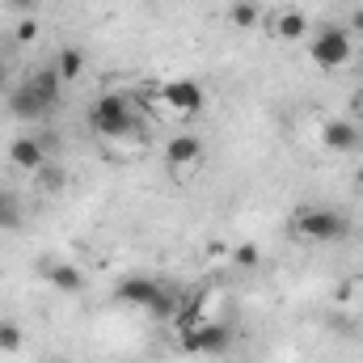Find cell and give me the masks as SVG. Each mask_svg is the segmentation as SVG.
I'll return each instance as SVG.
<instances>
[{
  "instance_id": "obj_10",
  "label": "cell",
  "mask_w": 363,
  "mask_h": 363,
  "mask_svg": "<svg viewBox=\"0 0 363 363\" xmlns=\"http://www.w3.org/2000/svg\"><path fill=\"white\" fill-rule=\"evenodd\" d=\"M43 279H47L55 291H64V296L85 291V271L72 267V262H47V267H43Z\"/></svg>"
},
{
  "instance_id": "obj_5",
  "label": "cell",
  "mask_w": 363,
  "mask_h": 363,
  "mask_svg": "<svg viewBox=\"0 0 363 363\" xmlns=\"http://www.w3.org/2000/svg\"><path fill=\"white\" fill-rule=\"evenodd\" d=\"M114 296H118V304L140 308V313H152V317H165V313H169L165 287H161L157 279H148V274H131V279H123V283L114 287Z\"/></svg>"
},
{
  "instance_id": "obj_1",
  "label": "cell",
  "mask_w": 363,
  "mask_h": 363,
  "mask_svg": "<svg viewBox=\"0 0 363 363\" xmlns=\"http://www.w3.org/2000/svg\"><path fill=\"white\" fill-rule=\"evenodd\" d=\"M60 89H64V81L55 77V68H38V72H30L21 85H13V93H9V110H13V118H21V123L47 118V114L60 106Z\"/></svg>"
},
{
  "instance_id": "obj_14",
  "label": "cell",
  "mask_w": 363,
  "mask_h": 363,
  "mask_svg": "<svg viewBox=\"0 0 363 363\" xmlns=\"http://www.w3.org/2000/svg\"><path fill=\"white\" fill-rule=\"evenodd\" d=\"M228 21H233L237 30H254V26L262 21V9H258L254 0H233V9H228Z\"/></svg>"
},
{
  "instance_id": "obj_7",
  "label": "cell",
  "mask_w": 363,
  "mask_h": 363,
  "mask_svg": "<svg viewBox=\"0 0 363 363\" xmlns=\"http://www.w3.org/2000/svg\"><path fill=\"white\" fill-rule=\"evenodd\" d=\"M161 101L169 106V114H178V118H194V114L203 110L207 93H203L199 81H190V77H174V81L161 85Z\"/></svg>"
},
{
  "instance_id": "obj_24",
  "label": "cell",
  "mask_w": 363,
  "mask_h": 363,
  "mask_svg": "<svg viewBox=\"0 0 363 363\" xmlns=\"http://www.w3.org/2000/svg\"><path fill=\"white\" fill-rule=\"evenodd\" d=\"M355 182H359V190H363V165H359V174H355Z\"/></svg>"
},
{
  "instance_id": "obj_11",
  "label": "cell",
  "mask_w": 363,
  "mask_h": 363,
  "mask_svg": "<svg viewBox=\"0 0 363 363\" xmlns=\"http://www.w3.org/2000/svg\"><path fill=\"white\" fill-rule=\"evenodd\" d=\"M165 161H169L174 169L199 165V161H203V140H199V135H174V140L165 144Z\"/></svg>"
},
{
  "instance_id": "obj_12",
  "label": "cell",
  "mask_w": 363,
  "mask_h": 363,
  "mask_svg": "<svg viewBox=\"0 0 363 363\" xmlns=\"http://www.w3.org/2000/svg\"><path fill=\"white\" fill-rule=\"evenodd\" d=\"M274 38H279V43H304V38H308V17H304L300 9L279 13V17H274Z\"/></svg>"
},
{
  "instance_id": "obj_18",
  "label": "cell",
  "mask_w": 363,
  "mask_h": 363,
  "mask_svg": "<svg viewBox=\"0 0 363 363\" xmlns=\"http://www.w3.org/2000/svg\"><path fill=\"white\" fill-rule=\"evenodd\" d=\"M13 38H17V43H34V38H38V21H30V17H26V21L17 26V34H13Z\"/></svg>"
},
{
  "instance_id": "obj_15",
  "label": "cell",
  "mask_w": 363,
  "mask_h": 363,
  "mask_svg": "<svg viewBox=\"0 0 363 363\" xmlns=\"http://www.w3.org/2000/svg\"><path fill=\"white\" fill-rule=\"evenodd\" d=\"M26 347V334L17 321H0V355H17Z\"/></svg>"
},
{
  "instance_id": "obj_20",
  "label": "cell",
  "mask_w": 363,
  "mask_h": 363,
  "mask_svg": "<svg viewBox=\"0 0 363 363\" xmlns=\"http://www.w3.org/2000/svg\"><path fill=\"white\" fill-rule=\"evenodd\" d=\"M351 114H355V118L363 123V89H355V93H351Z\"/></svg>"
},
{
  "instance_id": "obj_8",
  "label": "cell",
  "mask_w": 363,
  "mask_h": 363,
  "mask_svg": "<svg viewBox=\"0 0 363 363\" xmlns=\"http://www.w3.org/2000/svg\"><path fill=\"white\" fill-rule=\"evenodd\" d=\"M321 148H325V152H338V157L355 152V148H359L355 123H351V118H330V123L321 127Z\"/></svg>"
},
{
  "instance_id": "obj_23",
  "label": "cell",
  "mask_w": 363,
  "mask_h": 363,
  "mask_svg": "<svg viewBox=\"0 0 363 363\" xmlns=\"http://www.w3.org/2000/svg\"><path fill=\"white\" fill-rule=\"evenodd\" d=\"M0 93H9V72H4V64H0Z\"/></svg>"
},
{
  "instance_id": "obj_9",
  "label": "cell",
  "mask_w": 363,
  "mask_h": 363,
  "mask_svg": "<svg viewBox=\"0 0 363 363\" xmlns=\"http://www.w3.org/2000/svg\"><path fill=\"white\" fill-rule=\"evenodd\" d=\"M9 161L17 169H26V174H38V169H47V144L34 140V135H17L9 144Z\"/></svg>"
},
{
  "instance_id": "obj_4",
  "label": "cell",
  "mask_w": 363,
  "mask_h": 363,
  "mask_svg": "<svg viewBox=\"0 0 363 363\" xmlns=\"http://www.w3.org/2000/svg\"><path fill=\"white\" fill-rule=\"evenodd\" d=\"M291 233L304 237V241L330 245V241H342L347 237V216H338L334 207H300L291 216Z\"/></svg>"
},
{
  "instance_id": "obj_6",
  "label": "cell",
  "mask_w": 363,
  "mask_h": 363,
  "mask_svg": "<svg viewBox=\"0 0 363 363\" xmlns=\"http://www.w3.org/2000/svg\"><path fill=\"white\" fill-rule=\"evenodd\" d=\"M182 351L186 355H224L228 347H233V330L220 321H203V325H190V330H182L178 334Z\"/></svg>"
},
{
  "instance_id": "obj_19",
  "label": "cell",
  "mask_w": 363,
  "mask_h": 363,
  "mask_svg": "<svg viewBox=\"0 0 363 363\" xmlns=\"http://www.w3.org/2000/svg\"><path fill=\"white\" fill-rule=\"evenodd\" d=\"M38 178H43V186H51V190H60V186H64L60 169H38Z\"/></svg>"
},
{
  "instance_id": "obj_16",
  "label": "cell",
  "mask_w": 363,
  "mask_h": 363,
  "mask_svg": "<svg viewBox=\"0 0 363 363\" xmlns=\"http://www.w3.org/2000/svg\"><path fill=\"white\" fill-rule=\"evenodd\" d=\"M21 224V207L9 190H0V228H17Z\"/></svg>"
},
{
  "instance_id": "obj_3",
  "label": "cell",
  "mask_w": 363,
  "mask_h": 363,
  "mask_svg": "<svg viewBox=\"0 0 363 363\" xmlns=\"http://www.w3.org/2000/svg\"><path fill=\"white\" fill-rule=\"evenodd\" d=\"M308 60L325 72H342L355 60V34L347 26H321L317 34H308Z\"/></svg>"
},
{
  "instance_id": "obj_13",
  "label": "cell",
  "mask_w": 363,
  "mask_h": 363,
  "mask_svg": "<svg viewBox=\"0 0 363 363\" xmlns=\"http://www.w3.org/2000/svg\"><path fill=\"white\" fill-rule=\"evenodd\" d=\"M81 72H85V55H81V47H64V51L55 55V77H60L64 85H72V81H81Z\"/></svg>"
},
{
  "instance_id": "obj_2",
  "label": "cell",
  "mask_w": 363,
  "mask_h": 363,
  "mask_svg": "<svg viewBox=\"0 0 363 363\" xmlns=\"http://www.w3.org/2000/svg\"><path fill=\"white\" fill-rule=\"evenodd\" d=\"M89 127L106 144H123L140 131V110L127 93H101L89 106Z\"/></svg>"
},
{
  "instance_id": "obj_17",
  "label": "cell",
  "mask_w": 363,
  "mask_h": 363,
  "mask_svg": "<svg viewBox=\"0 0 363 363\" xmlns=\"http://www.w3.org/2000/svg\"><path fill=\"white\" fill-rule=\"evenodd\" d=\"M233 258H237V267H258V262H262L258 245H250V241H245V245H237V250H233Z\"/></svg>"
},
{
  "instance_id": "obj_22",
  "label": "cell",
  "mask_w": 363,
  "mask_h": 363,
  "mask_svg": "<svg viewBox=\"0 0 363 363\" xmlns=\"http://www.w3.org/2000/svg\"><path fill=\"white\" fill-rule=\"evenodd\" d=\"M9 4H13L17 13H34V0H9Z\"/></svg>"
},
{
  "instance_id": "obj_21",
  "label": "cell",
  "mask_w": 363,
  "mask_h": 363,
  "mask_svg": "<svg viewBox=\"0 0 363 363\" xmlns=\"http://www.w3.org/2000/svg\"><path fill=\"white\" fill-rule=\"evenodd\" d=\"M351 34H363V9L351 13Z\"/></svg>"
}]
</instances>
